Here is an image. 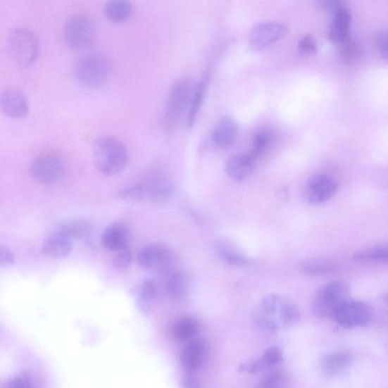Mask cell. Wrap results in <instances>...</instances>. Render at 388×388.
I'll list each match as a JSON object with an SVG mask.
<instances>
[{"mask_svg": "<svg viewBox=\"0 0 388 388\" xmlns=\"http://www.w3.org/2000/svg\"><path fill=\"white\" fill-rule=\"evenodd\" d=\"M94 156L97 170L108 176L123 171L129 158L125 145L111 136L97 139L94 145Z\"/></svg>", "mask_w": 388, "mask_h": 388, "instance_id": "cell-1", "label": "cell"}, {"mask_svg": "<svg viewBox=\"0 0 388 388\" xmlns=\"http://www.w3.org/2000/svg\"><path fill=\"white\" fill-rule=\"evenodd\" d=\"M112 63L104 54H87L79 59L75 68L77 81L88 87L105 85L112 73Z\"/></svg>", "mask_w": 388, "mask_h": 388, "instance_id": "cell-2", "label": "cell"}, {"mask_svg": "<svg viewBox=\"0 0 388 388\" xmlns=\"http://www.w3.org/2000/svg\"><path fill=\"white\" fill-rule=\"evenodd\" d=\"M196 85L192 80H178L169 92L163 115V126L166 131L172 132L180 122L186 109L190 106Z\"/></svg>", "mask_w": 388, "mask_h": 388, "instance_id": "cell-3", "label": "cell"}, {"mask_svg": "<svg viewBox=\"0 0 388 388\" xmlns=\"http://www.w3.org/2000/svg\"><path fill=\"white\" fill-rule=\"evenodd\" d=\"M8 49L13 62L20 67L32 65L39 54L38 39L31 31L18 27L12 30L8 37Z\"/></svg>", "mask_w": 388, "mask_h": 388, "instance_id": "cell-4", "label": "cell"}, {"mask_svg": "<svg viewBox=\"0 0 388 388\" xmlns=\"http://www.w3.org/2000/svg\"><path fill=\"white\" fill-rule=\"evenodd\" d=\"M350 287L344 282L335 281L323 285L313 299V309L320 318L333 317L345 301L349 300Z\"/></svg>", "mask_w": 388, "mask_h": 388, "instance_id": "cell-5", "label": "cell"}, {"mask_svg": "<svg viewBox=\"0 0 388 388\" xmlns=\"http://www.w3.org/2000/svg\"><path fill=\"white\" fill-rule=\"evenodd\" d=\"M63 37L68 46L76 51H84L92 46L96 37L93 20L83 13L71 15L65 23Z\"/></svg>", "mask_w": 388, "mask_h": 388, "instance_id": "cell-6", "label": "cell"}, {"mask_svg": "<svg viewBox=\"0 0 388 388\" xmlns=\"http://www.w3.org/2000/svg\"><path fill=\"white\" fill-rule=\"evenodd\" d=\"M373 306L365 302L347 300L335 312V322L346 328L362 327L369 324L373 318Z\"/></svg>", "mask_w": 388, "mask_h": 388, "instance_id": "cell-7", "label": "cell"}, {"mask_svg": "<svg viewBox=\"0 0 388 388\" xmlns=\"http://www.w3.org/2000/svg\"><path fill=\"white\" fill-rule=\"evenodd\" d=\"M29 170L36 181L46 184H56L65 175V165L61 159L49 154L37 156L30 165Z\"/></svg>", "mask_w": 388, "mask_h": 388, "instance_id": "cell-8", "label": "cell"}, {"mask_svg": "<svg viewBox=\"0 0 388 388\" xmlns=\"http://www.w3.org/2000/svg\"><path fill=\"white\" fill-rule=\"evenodd\" d=\"M137 263L144 270L164 271L175 261L171 249L163 244H150L142 249L137 257Z\"/></svg>", "mask_w": 388, "mask_h": 388, "instance_id": "cell-9", "label": "cell"}, {"mask_svg": "<svg viewBox=\"0 0 388 388\" xmlns=\"http://www.w3.org/2000/svg\"><path fill=\"white\" fill-rule=\"evenodd\" d=\"M287 33L286 26L280 23L265 22L255 25L249 34V43L256 51H262L280 41Z\"/></svg>", "mask_w": 388, "mask_h": 388, "instance_id": "cell-10", "label": "cell"}, {"mask_svg": "<svg viewBox=\"0 0 388 388\" xmlns=\"http://www.w3.org/2000/svg\"><path fill=\"white\" fill-rule=\"evenodd\" d=\"M338 184L334 179L325 175L312 177L306 183L303 194L306 200L313 204L326 202L335 195Z\"/></svg>", "mask_w": 388, "mask_h": 388, "instance_id": "cell-11", "label": "cell"}, {"mask_svg": "<svg viewBox=\"0 0 388 388\" xmlns=\"http://www.w3.org/2000/svg\"><path fill=\"white\" fill-rule=\"evenodd\" d=\"M3 113L9 118L21 119L29 113V104L25 94L15 87L4 89L0 99Z\"/></svg>", "mask_w": 388, "mask_h": 388, "instance_id": "cell-12", "label": "cell"}, {"mask_svg": "<svg viewBox=\"0 0 388 388\" xmlns=\"http://www.w3.org/2000/svg\"><path fill=\"white\" fill-rule=\"evenodd\" d=\"M130 230L127 225L116 222L109 225L103 233L101 242L107 251L116 252L129 246Z\"/></svg>", "mask_w": 388, "mask_h": 388, "instance_id": "cell-13", "label": "cell"}, {"mask_svg": "<svg viewBox=\"0 0 388 388\" xmlns=\"http://www.w3.org/2000/svg\"><path fill=\"white\" fill-rule=\"evenodd\" d=\"M206 356V346L201 339L192 340L183 348L180 356L183 370L193 374L203 365Z\"/></svg>", "mask_w": 388, "mask_h": 388, "instance_id": "cell-14", "label": "cell"}, {"mask_svg": "<svg viewBox=\"0 0 388 388\" xmlns=\"http://www.w3.org/2000/svg\"><path fill=\"white\" fill-rule=\"evenodd\" d=\"M353 361L354 356L351 351L340 350L325 356L321 369L326 375L338 376L349 370Z\"/></svg>", "mask_w": 388, "mask_h": 388, "instance_id": "cell-15", "label": "cell"}, {"mask_svg": "<svg viewBox=\"0 0 388 388\" xmlns=\"http://www.w3.org/2000/svg\"><path fill=\"white\" fill-rule=\"evenodd\" d=\"M73 242L72 239L65 233L56 230L46 239L42 252L49 257H65L72 251Z\"/></svg>", "mask_w": 388, "mask_h": 388, "instance_id": "cell-16", "label": "cell"}, {"mask_svg": "<svg viewBox=\"0 0 388 388\" xmlns=\"http://www.w3.org/2000/svg\"><path fill=\"white\" fill-rule=\"evenodd\" d=\"M255 159L250 154L235 155L227 159L225 170L236 181H244L253 173Z\"/></svg>", "mask_w": 388, "mask_h": 388, "instance_id": "cell-17", "label": "cell"}, {"mask_svg": "<svg viewBox=\"0 0 388 388\" xmlns=\"http://www.w3.org/2000/svg\"><path fill=\"white\" fill-rule=\"evenodd\" d=\"M238 125L231 117H225L215 128L212 134L213 144L220 148L231 146L238 134Z\"/></svg>", "mask_w": 388, "mask_h": 388, "instance_id": "cell-18", "label": "cell"}, {"mask_svg": "<svg viewBox=\"0 0 388 388\" xmlns=\"http://www.w3.org/2000/svg\"><path fill=\"white\" fill-rule=\"evenodd\" d=\"M146 197L156 204H161L170 198L173 193V185L162 176H154L150 180L143 182Z\"/></svg>", "mask_w": 388, "mask_h": 388, "instance_id": "cell-19", "label": "cell"}, {"mask_svg": "<svg viewBox=\"0 0 388 388\" xmlns=\"http://www.w3.org/2000/svg\"><path fill=\"white\" fill-rule=\"evenodd\" d=\"M351 22V15L346 7H344L334 14L333 21L330 29L331 41L342 44L349 38V29Z\"/></svg>", "mask_w": 388, "mask_h": 388, "instance_id": "cell-20", "label": "cell"}, {"mask_svg": "<svg viewBox=\"0 0 388 388\" xmlns=\"http://www.w3.org/2000/svg\"><path fill=\"white\" fill-rule=\"evenodd\" d=\"M104 13L108 21L113 23H125L132 15L133 6L124 0H113L106 4Z\"/></svg>", "mask_w": 388, "mask_h": 388, "instance_id": "cell-21", "label": "cell"}, {"mask_svg": "<svg viewBox=\"0 0 388 388\" xmlns=\"http://www.w3.org/2000/svg\"><path fill=\"white\" fill-rule=\"evenodd\" d=\"M218 254L224 262L232 265L246 266L251 263L250 258L230 242L220 244L218 246Z\"/></svg>", "mask_w": 388, "mask_h": 388, "instance_id": "cell-22", "label": "cell"}, {"mask_svg": "<svg viewBox=\"0 0 388 388\" xmlns=\"http://www.w3.org/2000/svg\"><path fill=\"white\" fill-rule=\"evenodd\" d=\"M188 286L187 276L184 273L175 272L168 277L165 282V291L172 299L179 300L187 293Z\"/></svg>", "mask_w": 388, "mask_h": 388, "instance_id": "cell-23", "label": "cell"}, {"mask_svg": "<svg viewBox=\"0 0 388 388\" xmlns=\"http://www.w3.org/2000/svg\"><path fill=\"white\" fill-rule=\"evenodd\" d=\"M157 294V287L154 281L147 280L143 282L135 290L138 306L142 312L147 313Z\"/></svg>", "mask_w": 388, "mask_h": 388, "instance_id": "cell-24", "label": "cell"}, {"mask_svg": "<svg viewBox=\"0 0 388 388\" xmlns=\"http://www.w3.org/2000/svg\"><path fill=\"white\" fill-rule=\"evenodd\" d=\"M58 230L63 232L73 241H84L92 234V226L85 221L75 220L59 225Z\"/></svg>", "mask_w": 388, "mask_h": 388, "instance_id": "cell-25", "label": "cell"}, {"mask_svg": "<svg viewBox=\"0 0 388 388\" xmlns=\"http://www.w3.org/2000/svg\"><path fill=\"white\" fill-rule=\"evenodd\" d=\"M353 257L354 261L363 263H388V245L363 249Z\"/></svg>", "mask_w": 388, "mask_h": 388, "instance_id": "cell-26", "label": "cell"}, {"mask_svg": "<svg viewBox=\"0 0 388 388\" xmlns=\"http://www.w3.org/2000/svg\"><path fill=\"white\" fill-rule=\"evenodd\" d=\"M302 271L307 275L323 276L334 273L338 270V265L335 262L327 260L308 261L303 263Z\"/></svg>", "mask_w": 388, "mask_h": 388, "instance_id": "cell-27", "label": "cell"}, {"mask_svg": "<svg viewBox=\"0 0 388 388\" xmlns=\"http://www.w3.org/2000/svg\"><path fill=\"white\" fill-rule=\"evenodd\" d=\"M198 332V324L194 318L184 317L177 320L173 327V334L178 341L192 339Z\"/></svg>", "mask_w": 388, "mask_h": 388, "instance_id": "cell-28", "label": "cell"}, {"mask_svg": "<svg viewBox=\"0 0 388 388\" xmlns=\"http://www.w3.org/2000/svg\"><path fill=\"white\" fill-rule=\"evenodd\" d=\"M341 44L339 56L344 63L353 64L359 61L363 54L362 47L359 43L348 38Z\"/></svg>", "mask_w": 388, "mask_h": 388, "instance_id": "cell-29", "label": "cell"}, {"mask_svg": "<svg viewBox=\"0 0 388 388\" xmlns=\"http://www.w3.org/2000/svg\"><path fill=\"white\" fill-rule=\"evenodd\" d=\"M206 93V86L204 82L196 85L194 91L191 99L190 106L188 108L187 125L192 127L196 115L200 111Z\"/></svg>", "mask_w": 388, "mask_h": 388, "instance_id": "cell-30", "label": "cell"}, {"mask_svg": "<svg viewBox=\"0 0 388 388\" xmlns=\"http://www.w3.org/2000/svg\"><path fill=\"white\" fill-rule=\"evenodd\" d=\"M273 134L270 131L261 130L253 138L252 151L249 153L255 159L262 155L273 142Z\"/></svg>", "mask_w": 388, "mask_h": 388, "instance_id": "cell-31", "label": "cell"}, {"mask_svg": "<svg viewBox=\"0 0 388 388\" xmlns=\"http://www.w3.org/2000/svg\"><path fill=\"white\" fill-rule=\"evenodd\" d=\"M120 200L129 202H140L146 198L144 183H138L129 186L118 192L116 194Z\"/></svg>", "mask_w": 388, "mask_h": 388, "instance_id": "cell-32", "label": "cell"}, {"mask_svg": "<svg viewBox=\"0 0 388 388\" xmlns=\"http://www.w3.org/2000/svg\"><path fill=\"white\" fill-rule=\"evenodd\" d=\"M288 379L282 373H274L263 377L257 388H287Z\"/></svg>", "mask_w": 388, "mask_h": 388, "instance_id": "cell-33", "label": "cell"}, {"mask_svg": "<svg viewBox=\"0 0 388 388\" xmlns=\"http://www.w3.org/2000/svg\"><path fill=\"white\" fill-rule=\"evenodd\" d=\"M132 261V251L130 246H128L114 253L112 263L118 270H126L130 266Z\"/></svg>", "mask_w": 388, "mask_h": 388, "instance_id": "cell-34", "label": "cell"}, {"mask_svg": "<svg viewBox=\"0 0 388 388\" xmlns=\"http://www.w3.org/2000/svg\"><path fill=\"white\" fill-rule=\"evenodd\" d=\"M261 361L264 368L273 367L282 362L283 355L280 348L272 347L264 353Z\"/></svg>", "mask_w": 388, "mask_h": 388, "instance_id": "cell-35", "label": "cell"}, {"mask_svg": "<svg viewBox=\"0 0 388 388\" xmlns=\"http://www.w3.org/2000/svg\"><path fill=\"white\" fill-rule=\"evenodd\" d=\"M6 388H34L32 380L25 375H18L6 383Z\"/></svg>", "mask_w": 388, "mask_h": 388, "instance_id": "cell-36", "label": "cell"}, {"mask_svg": "<svg viewBox=\"0 0 388 388\" xmlns=\"http://www.w3.org/2000/svg\"><path fill=\"white\" fill-rule=\"evenodd\" d=\"M375 43L377 51L388 61V31L377 35Z\"/></svg>", "mask_w": 388, "mask_h": 388, "instance_id": "cell-37", "label": "cell"}, {"mask_svg": "<svg viewBox=\"0 0 388 388\" xmlns=\"http://www.w3.org/2000/svg\"><path fill=\"white\" fill-rule=\"evenodd\" d=\"M15 263V256L7 246H1L0 248V265L7 267Z\"/></svg>", "mask_w": 388, "mask_h": 388, "instance_id": "cell-38", "label": "cell"}, {"mask_svg": "<svg viewBox=\"0 0 388 388\" xmlns=\"http://www.w3.org/2000/svg\"><path fill=\"white\" fill-rule=\"evenodd\" d=\"M300 48L306 54H313L316 52V44L311 35L304 36L300 42Z\"/></svg>", "mask_w": 388, "mask_h": 388, "instance_id": "cell-39", "label": "cell"}, {"mask_svg": "<svg viewBox=\"0 0 388 388\" xmlns=\"http://www.w3.org/2000/svg\"><path fill=\"white\" fill-rule=\"evenodd\" d=\"M265 369L261 361H254L242 364L239 370L249 373H256Z\"/></svg>", "mask_w": 388, "mask_h": 388, "instance_id": "cell-40", "label": "cell"}, {"mask_svg": "<svg viewBox=\"0 0 388 388\" xmlns=\"http://www.w3.org/2000/svg\"><path fill=\"white\" fill-rule=\"evenodd\" d=\"M184 388H201L200 383L193 377H187L184 382Z\"/></svg>", "mask_w": 388, "mask_h": 388, "instance_id": "cell-41", "label": "cell"}, {"mask_svg": "<svg viewBox=\"0 0 388 388\" xmlns=\"http://www.w3.org/2000/svg\"><path fill=\"white\" fill-rule=\"evenodd\" d=\"M385 300L388 301V294L385 296Z\"/></svg>", "mask_w": 388, "mask_h": 388, "instance_id": "cell-42", "label": "cell"}]
</instances>
